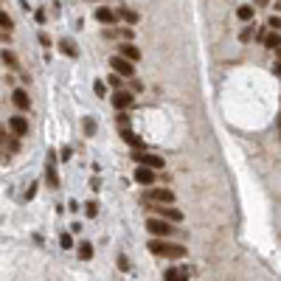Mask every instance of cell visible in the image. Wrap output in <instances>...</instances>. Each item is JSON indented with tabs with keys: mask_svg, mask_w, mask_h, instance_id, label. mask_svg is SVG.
Here are the masks:
<instances>
[{
	"mask_svg": "<svg viewBox=\"0 0 281 281\" xmlns=\"http://www.w3.org/2000/svg\"><path fill=\"white\" fill-rule=\"evenodd\" d=\"M135 160H138V166L149 169V172H158V169L166 166V160L160 155H149V152H135Z\"/></svg>",
	"mask_w": 281,
	"mask_h": 281,
	"instance_id": "2",
	"label": "cell"
},
{
	"mask_svg": "<svg viewBox=\"0 0 281 281\" xmlns=\"http://www.w3.org/2000/svg\"><path fill=\"white\" fill-rule=\"evenodd\" d=\"M135 180H138V183H143V186H152V183H155V172L138 166V169H135Z\"/></svg>",
	"mask_w": 281,
	"mask_h": 281,
	"instance_id": "12",
	"label": "cell"
},
{
	"mask_svg": "<svg viewBox=\"0 0 281 281\" xmlns=\"http://www.w3.org/2000/svg\"><path fill=\"white\" fill-rule=\"evenodd\" d=\"M146 231H149L152 236H158V239H166V236H172V234H175V228H172L169 222L158 220V217H152V220H146Z\"/></svg>",
	"mask_w": 281,
	"mask_h": 281,
	"instance_id": "3",
	"label": "cell"
},
{
	"mask_svg": "<svg viewBox=\"0 0 281 281\" xmlns=\"http://www.w3.org/2000/svg\"><path fill=\"white\" fill-rule=\"evenodd\" d=\"M118 14H121V17L127 20L130 26H135V23H138V11H132V9H118ZM118 14H115V17H118Z\"/></svg>",
	"mask_w": 281,
	"mask_h": 281,
	"instance_id": "16",
	"label": "cell"
},
{
	"mask_svg": "<svg viewBox=\"0 0 281 281\" xmlns=\"http://www.w3.org/2000/svg\"><path fill=\"white\" fill-rule=\"evenodd\" d=\"M85 214H88L90 220H93V217L98 214V205H96V202H88V205H85Z\"/></svg>",
	"mask_w": 281,
	"mask_h": 281,
	"instance_id": "24",
	"label": "cell"
},
{
	"mask_svg": "<svg viewBox=\"0 0 281 281\" xmlns=\"http://www.w3.org/2000/svg\"><path fill=\"white\" fill-rule=\"evenodd\" d=\"M96 20L98 23H107V26H110V23H115V11L113 9H96Z\"/></svg>",
	"mask_w": 281,
	"mask_h": 281,
	"instance_id": "14",
	"label": "cell"
},
{
	"mask_svg": "<svg viewBox=\"0 0 281 281\" xmlns=\"http://www.w3.org/2000/svg\"><path fill=\"white\" fill-rule=\"evenodd\" d=\"M279 45H281V40H279V34H264V48H267V51H276L279 53Z\"/></svg>",
	"mask_w": 281,
	"mask_h": 281,
	"instance_id": "15",
	"label": "cell"
},
{
	"mask_svg": "<svg viewBox=\"0 0 281 281\" xmlns=\"http://www.w3.org/2000/svg\"><path fill=\"white\" fill-rule=\"evenodd\" d=\"M118 56L127 59V62H138L140 59V51L132 43H124V45H118Z\"/></svg>",
	"mask_w": 281,
	"mask_h": 281,
	"instance_id": "9",
	"label": "cell"
},
{
	"mask_svg": "<svg viewBox=\"0 0 281 281\" xmlns=\"http://www.w3.org/2000/svg\"><path fill=\"white\" fill-rule=\"evenodd\" d=\"M11 26H14V23H11V17L6 14V11H0V28H6V31H9Z\"/></svg>",
	"mask_w": 281,
	"mask_h": 281,
	"instance_id": "22",
	"label": "cell"
},
{
	"mask_svg": "<svg viewBox=\"0 0 281 281\" xmlns=\"http://www.w3.org/2000/svg\"><path fill=\"white\" fill-rule=\"evenodd\" d=\"M236 17L245 20V23H247V20H253V6H239V9H236Z\"/></svg>",
	"mask_w": 281,
	"mask_h": 281,
	"instance_id": "18",
	"label": "cell"
},
{
	"mask_svg": "<svg viewBox=\"0 0 281 281\" xmlns=\"http://www.w3.org/2000/svg\"><path fill=\"white\" fill-rule=\"evenodd\" d=\"M113 107L118 110V113H124L127 107H132V93L130 90H115L113 93Z\"/></svg>",
	"mask_w": 281,
	"mask_h": 281,
	"instance_id": "6",
	"label": "cell"
},
{
	"mask_svg": "<svg viewBox=\"0 0 281 281\" xmlns=\"http://www.w3.org/2000/svg\"><path fill=\"white\" fill-rule=\"evenodd\" d=\"M59 247H62V250H70V247H73V236H70V234H62V236H59Z\"/></svg>",
	"mask_w": 281,
	"mask_h": 281,
	"instance_id": "21",
	"label": "cell"
},
{
	"mask_svg": "<svg viewBox=\"0 0 281 281\" xmlns=\"http://www.w3.org/2000/svg\"><path fill=\"white\" fill-rule=\"evenodd\" d=\"M93 90H96V96H104L107 85H104V82H96V85H93Z\"/></svg>",
	"mask_w": 281,
	"mask_h": 281,
	"instance_id": "25",
	"label": "cell"
},
{
	"mask_svg": "<svg viewBox=\"0 0 281 281\" xmlns=\"http://www.w3.org/2000/svg\"><path fill=\"white\" fill-rule=\"evenodd\" d=\"M110 65H113V70H115V76H127V79H132V73H135V65L132 62H127V59H121L118 53H115L113 59H110Z\"/></svg>",
	"mask_w": 281,
	"mask_h": 281,
	"instance_id": "4",
	"label": "cell"
},
{
	"mask_svg": "<svg viewBox=\"0 0 281 281\" xmlns=\"http://www.w3.org/2000/svg\"><path fill=\"white\" fill-rule=\"evenodd\" d=\"M9 127H11V132H14V138H23V135L28 132V121L23 118V115H11Z\"/></svg>",
	"mask_w": 281,
	"mask_h": 281,
	"instance_id": "8",
	"label": "cell"
},
{
	"mask_svg": "<svg viewBox=\"0 0 281 281\" xmlns=\"http://www.w3.org/2000/svg\"><path fill=\"white\" fill-rule=\"evenodd\" d=\"M149 253L169 256V259H180V256H186V247L183 245H172V242H166V239H152L149 242Z\"/></svg>",
	"mask_w": 281,
	"mask_h": 281,
	"instance_id": "1",
	"label": "cell"
},
{
	"mask_svg": "<svg viewBox=\"0 0 281 281\" xmlns=\"http://www.w3.org/2000/svg\"><path fill=\"white\" fill-rule=\"evenodd\" d=\"M107 85H110V88H115V90H121V76L110 73V76H107Z\"/></svg>",
	"mask_w": 281,
	"mask_h": 281,
	"instance_id": "23",
	"label": "cell"
},
{
	"mask_svg": "<svg viewBox=\"0 0 281 281\" xmlns=\"http://www.w3.org/2000/svg\"><path fill=\"white\" fill-rule=\"evenodd\" d=\"M166 281H186V270H180V267L166 270Z\"/></svg>",
	"mask_w": 281,
	"mask_h": 281,
	"instance_id": "17",
	"label": "cell"
},
{
	"mask_svg": "<svg viewBox=\"0 0 281 281\" xmlns=\"http://www.w3.org/2000/svg\"><path fill=\"white\" fill-rule=\"evenodd\" d=\"M90 256H93V245H90V242H82L79 245V259H90Z\"/></svg>",
	"mask_w": 281,
	"mask_h": 281,
	"instance_id": "19",
	"label": "cell"
},
{
	"mask_svg": "<svg viewBox=\"0 0 281 281\" xmlns=\"http://www.w3.org/2000/svg\"><path fill=\"white\" fill-rule=\"evenodd\" d=\"M121 135H124V140H127V143H130V146H132L135 152H143V149H146V143L140 140V135H135L132 130H124Z\"/></svg>",
	"mask_w": 281,
	"mask_h": 281,
	"instance_id": "11",
	"label": "cell"
},
{
	"mask_svg": "<svg viewBox=\"0 0 281 281\" xmlns=\"http://www.w3.org/2000/svg\"><path fill=\"white\" fill-rule=\"evenodd\" d=\"M3 140H6V132H3V127H0V143H3Z\"/></svg>",
	"mask_w": 281,
	"mask_h": 281,
	"instance_id": "29",
	"label": "cell"
},
{
	"mask_svg": "<svg viewBox=\"0 0 281 281\" xmlns=\"http://www.w3.org/2000/svg\"><path fill=\"white\" fill-rule=\"evenodd\" d=\"M115 124L121 127V132L130 130V115H127V113H118V115H115Z\"/></svg>",
	"mask_w": 281,
	"mask_h": 281,
	"instance_id": "20",
	"label": "cell"
},
{
	"mask_svg": "<svg viewBox=\"0 0 281 281\" xmlns=\"http://www.w3.org/2000/svg\"><path fill=\"white\" fill-rule=\"evenodd\" d=\"M132 34H135L132 28H124V31H121V37H124V40H132Z\"/></svg>",
	"mask_w": 281,
	"mask_h": 281,
	"instance_id": "28",
	"label": "cell"
},
{
	"mask_svg": "<svg viewBox=\"0 0 281 281\" xmlns=\"http://www.w3.org/2000/svg\"><path fill=\"white\" fill-rule=\"evenodd\" d=\"M59 48H62V53H65V56H73V59H76V53H79V48H76V43H73L70 37L59 40Z\"/></svg>",
	"mask_w": 281,
	"mask_h": 281,
	"instance_id": "13",
	"label": "cell"
},
{
	"mask_svg": "<svg viewBox=\"0 0 281 281\" xmlns=\"http://www.w3.org/2000/svg\"><path fill=\"white\" fill-rule=\"evenodd\" d=\"M45 180L51 188H59V175H56V155L48 152V172H45Z\"/></svg>",
	"mask_w": 281,
	"mask_h": 281,
	"instance_id": "7",
	"label": "cell"
},
{
	"mask_svg": "<svg viewBox=\"0 0 281 281\" xmlns=\"http://www.w3.org/2000/svg\"><path fill=\"white\" fill-rule=\"evenodd\" d=\"M85 132H88V135H93V132H96V124L90 121V118L85 121Z\"/></svg>",
	"mask_w": 281,
	"mask_h": 281,
	"instance_id": "26",
	"label": "cell"
},
{
	"mask_svg": "<svg viewBox=\"0 0 281 281\" xmlns=\"http://www.w3.org/2000/svg\"><path fill=\"white\" fill-rule=\"evenodd\" d=\"M3 62H6V65H17V62H14V56H11L9 51H3Z\"/></svg>",
	"mask_w": 281,
	"mask_h": 281,
	"instance_id": "27",
	"label": "cell"
},
{
	"mask_svg": "<svg viewBox=\"0 0 281 281\" xmlns=\"http://www.w3.org/2000/svg\"><path fill=\"white\" fill-rule=\"evenodd\" d=\"M149 200H155V202H160V205H163V202H175V191H172V188H152L149 194H146V202Z\"/></svg>",
	"mask_w": 281,
	"mask_h": 281,
	"instance_id": "5",
	"label": "cell"
},
{
	"mask_svg": "<svg viewBox=\"0 0 281 281\" xmlns=\"http://www.w3.org/2000/svg\"><path fill=\"white\" fill-rule=\"evenodd\" d=\"M11 101H14L17 110H28V107H31V98H28V93L23 88H17L14 93H11Z\"/></svg>",
	"mask_w": 281,
	"mask_h": 281,
	"instance_id": "10",
	"label": "cell"
}]
</instances>
